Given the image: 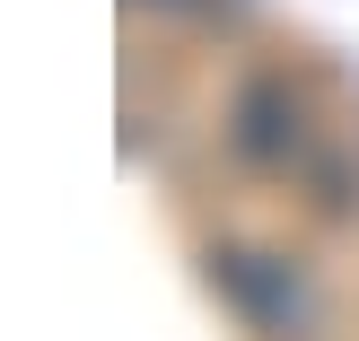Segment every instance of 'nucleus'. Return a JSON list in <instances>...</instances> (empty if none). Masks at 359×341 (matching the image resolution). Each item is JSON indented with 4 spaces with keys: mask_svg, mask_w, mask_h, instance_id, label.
<instances>
[{
    "mask_svg": "<svg viewBox=\"0 0 359 341\" xmlns=\"http://www.w3.org/2000/svg\"><path fill=\"white\" fill-rule=\"evenodd\" d=\"M210 289L237 298V315L255 333H290L298 315H307V298H298V272L272 254H210Z\"/></svg>",
    "mask_w": 359,
    "mask_h": 341,
    "instance_id": "f257e3e1",
    "label": "nucleus"
},
{
    "mask_svg": "<svg viewBox=\"0 0 359 341\" xmlns=\"http://www.w3.org/2000/svg\"><path fill=\"white\" fill-rule=\"evenodd\" d=\"M307 149V114H298L290 79H245L237 88V158H255V167H290V158Z\"/></svg>",
    "mask_w": 359,
    "mask_h": 341,
    "instance_id": "f03ea898",
    "label": "nucleus"
}]
</instances>
